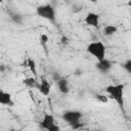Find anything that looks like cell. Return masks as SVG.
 <instances>
[{
    "instance_id": "1",
    "label": "cell",
    "mask_w": 131,
    "mask_h": 131,
    "mask_svg": "<svg viewBox=\"0 0 131 131\" xmlns=\"http://www.w3.org/2000/svg\"><path fill=\"white\" fill-rule=\"evenodd\" d=\"M124 90H125V84H111L107 85L104 88V91L110 95L111 98H113L118 105L124 110Z\"/></svg>"
},
{
    "instance_id": "2",
    "label": "cell",
    "mask_w": 131,
    "mask_h": 131,
    "mask_svg": "<svg viewBox=\"0 0 131 131\" xmlns=\"http://www.w3.org/2000/svg\"><path fill=\"white\" fill-rule=\"evenodd\" d=\"M86 51L90 55H92L95 59H97V61H100V60L105 58L106 48H105V45L103 44L102 41L90 42L86 47Z\"/></svg>"
},
{
    "instance_id": "3",
    "label": "cell",
    "mask_w": 131,
    "mask_h": 131,
    "mask_svg": "<svg viewBox=\"0 0 131 131\" xmlns=\"http://www.w3.org/2000/svg\"><path fill=\"white\" fill-rule=\"evenodd\" d=\"M36 13L38 16L47 19L49 21L54 23L55 18H56V14H55V9L52 5L50 4H44V5H39L36 8Z\"/></svg>"
},
{
    "instance_id": "4",
    "label": "cell",
    "mask_w": 131,
    "mask_h": 131,
    "mask_svg": "<svg viewBox=\"0 0 131 131\" xmlns=\"http://www.w3.org/2000/svg\"><path fill=\"white\" fill-rule=\"evenodd\" d=\"M40 126L45 131H61L59 125L56 123L55 118L51 114H44L42 120L40 121Z\"/></svg>"
},
{
    "instance_id": "5",
    "label": "cell",
    "mask_w": 131,
    "mask_h": 131,
    "mask_svg": "<svg viewBox=\"0 0 131 131\" xmlns=\"http://www.w3.org/2000/svg\"><path fill=\"white\" fill-rule=\"evenodd\" d=\"M82 117H83L82 112L76 111V110L66 111V112L62 114V116H61L62 120H63L66 123H68L70 126H72V125H74V124H76V123L81 122Z\"/></svg>"
},
{
    "instance_id": "6",
    "label": "cell",
    "mask_w": 131,
    "mask_h": 131,
    "mask_svg": "<svg viewBox=\"0 0 131 131\" xmlns=\"http://www.w3.org/2000/svg\"><path fill=\"white\" fill-rule=\"evenodd\" d=\"M84 21L87 26L97 29L99 27V14L96 12H88L84 18Z\"/></svg>"
},
{
    "instance_id": "7",
    "label": "cell",
    "mask_w": 131,
    "mask_h": 131,
    "mask_svg": "<svg viewBox=\"0 0 131 131\" xmlns=\"http://www.w3.org/2000/svg\"><path fill=\"white\" fill-rule=\"evenodd\" d=\"M37 90L42 95L48 96L50 94V91H51V83L47 79L41 78V81H39V85H38V89Z\"/></svg>"
},
{
    "instance_id": "8",
    "label": "cell",
    "mask_w": 131,
    "mask_h": 131,
    "mask_svg": "<svg viewBox=\"0 0 131 131\" xmlns=\"http://www.w3.org/2000/svg\"><path fill=\"white\" fill-rule=\"evenodd\" d=\"M0 104L10 106V107L14 105V101H13L11 94L7 91L2 90V89H0Z\"/></svg>"
},
{
    "instance_id": "9",
    "label": "cell",
    "mask_w": 131,
    "mask_h": 131,
    "mask_svg": "<svg viewBox=\"0 0 131 131\" xmlns=\"http://www.w3.org/2000/svg\"><path fill=\"white\" fill-rule=\"evenodd\" d=\"M95 67H96V69H97L100 73L106 74V73H108V72L111 71V69H112V67H113V63H112V61L108 60L107 58H104V59H102V60H100V61H97L96 64H95Z\"/></svg>"
},
{
    "instance_id": "10",
    "label": "cell",
    "mask_w": 131,
    "mask_h": 131,
    "mask_svg": "<svg viewBox=\"0 0 131 131\" xmlns=\"http://www.w3.org/2000/svg\"><path fill=\"white\" fill-rule=\"evenodd\" d=\"M56 85H57V88L60 91V93L68 94L70 92V83H69V80L68 79H66V78L62 77L60 80H58L56 82Z\"/></svg>"
},
{
    "instance_id": "11",
    "label": "cell",
    "mask_w": 131,
    "mask_h": 131,
    "mask_svg": "<svg viewBox=\"0 0 131 131\" xmlns=\"http://www.w3.org/2000/svg\"><path fill=\"white\" fill-rule=\"evenodd\" d=\"M23 83H24V85H26V86H27L28 88H30V89H38L39 80L32 76V77L25 78V79L23 80Z\"/></svg>"
},
{
    "instance_id": "12",
    "label": "cell",
    "mask_w": 131,
    "mask_h": 131,
    "mask_svg": "<svg viewBox=\"0 0 131 131\" xmlns=\"http://www.w3.org/2000/svg\"><path fill=\"white\" fill-rule=\"evenodd\" d=\"M26 66L29 68L30 72L33 74V77H35L36 79H38L37 66H36V61L34 60V58H32V57H28L27 60H26Z\"/></svg>"
},
{
    "instance_id": "13",
    "label": "cell",
    "mask_w": 131,
    "mask_h": 131,
    "mask_svg": "<svg viewBox=\"0 0 131 131\" xmlns=\"http://www.w3.org/2000/svg\"><path fill=\"white\" fill-rule=\"evenodd\" d=\"M117 32H118V28L116 26H114V25H107V26H105L103 28V31H102V33H103L104 36H113Z\"/></svg>"
},
{
    "instance_id": "14",
    "label": "cell",
    "mask_w": 131,
    "mask_h": 131,
    "mask_svg": "<svg viewBox=\"0 0 131 131\" xmlns=\"http://www.w3.org/2000/svg\"><path fill=\"white\" fill-rule=\"evenodd\" d=\"M9 16L11 18V20L16 24V25H21L23 24V15L19 14L18 12H15V11H10L9 12Z\"/></svg>"
},
{
    "instance_id": "15",
    "label": "cell",
    "mask_w": 131,
    "mask_h": 131,
    "mask_svg": "<svg viewBox=\"0 0 131 131\" xmlns=\"http://www.w3.org/2000/svg\"><path fill=\"white\" fill-rule=\"evenodd\" d=\"M40 45H41V47L44 49V51L45 52H47V43H48V41H49V38H48V36L46 35V34H42L41 36H40Z\"/></svg>"
},
{
    "instance_id": "16",
    "label": "cell",
    "mask_w": 131,
    "mask_h": 131,
    "mask_svg": "<svg viewBox=\"0 0 131 131\" xmlns=\"http://www.w3.org/2000/svg\"><path fill=\"white\" fill-rule=\"evenodd\" d=\"M123 69L128 73V74H131V59H127L124 63H123Z\"/></svg>"
},
{
    "instance_id": "17",
    "label": "cell",
    "mask_w": 131,
    "mask_h": 131,
    "mask_svg": "<svg viewBox=\"0 0 131 131\" xmlns=\"http://www.w3.org/2000/svg\"><path fill=\"white\" fill-rule=\"evenodd\" d=\"M96 99H97L98 101H101L102 103H107V101H108L107 96L102 95V94H98V95H96Z\"/></svg>"
},
{
    "instance_id": "18",
    "label": "cell",
    "mask_w": 131,
    "mask_h": 131,
    "mask_svg": "<svg viewBox=\"0 0 131 131\" xmlns=\"http://www.w3.org/2000/svg\"><path fill=\"white\" fill-rule=\"evenodd\" d=\"M60 43L62 44V45H68L69 43H70V39H69V37H67V36H61V38H60Z\"/></svg>"
},
{
    "instance_id": "19",
    "label": "cell",
    "mask_w": 131,
    "mask_h": 131,
    "mask_svg": "<svg viewBox=\"0 0 131 131\" xmlns=\"http://www.w3.org/2000/svg\"><path fill=\"white\" fill-rule=\"evenodd\" d=\"M61 78H62V77H61L58 73H54V74H53V80H54L55 82H57V81H58V80H60Z\"/></svg>"
},
{
    "instance_id": "20",
    "label": "cell",
    "mask_w": 131,
    "mask_h": 131,
    "mask_svg": "<svg viewBox=\"0 0 131 131\" xmlns=\"http://www.w3.org/2000/svg\"><path fill=\"white\" fill-rule=\"evenodd\" d=\"M5 70H6V67H5L4 64H1V66H0V72L3 73V72H5Z\"/></svg>"
},
{
    "instance_id": "21",
    "label": "cell",
    "mask_w": 131,
    "mask_h": 131,
    "mask_svg": "<svg viewBox=\"0 0 131 131\" xmlns=\"http://www.w3.org/2000/svg\"><path fill=\"white\" fill-rule=\"evenodd\" d=\"M8 131H19V130H17V129H10V130H8Z\"/></svg>"
},
{
    "instance_id": "22",
    "label": "cell",
    "mask_w": 131,
    "mask_h": 131,
    "mask_svg": "<svg viewBox=\"0 0 131 131\" xmlns=\"http://www.w3.org/2000/svg\"><path fill=\"white\" fill-rule=\"evenodd\" d=\"M92 131H99V130H92Z\"/></svg>"
}]
</instances>
